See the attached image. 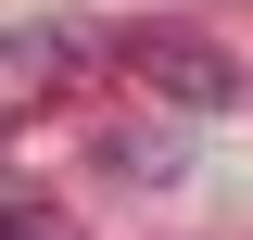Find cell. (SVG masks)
Here are the masks:
<instances>
[{"instance_id": "obj_1", "label": "cell", "mask_w": 253, "mask_h": 240, "mask_svg": "<svg viewBox=\"0 0 253 240\" xmlns=\"http://www.w3.org/2000/svg\"><path fill=\"white\" fill-rule=\"evenodd\" d=\"M126 63H139L152 89H177V101H228V89H241V63H228L215 38H190V26H139Z\"/></svg>"}, {"instance_id": "obj_2", "label": "cell", "mask_w": 253, "mask_h": 240, "mask_svg": "<svg viewBox=\"0 0 253 240\" xmlns=\"http://www.w3.org/2000/svg\"><path fill=\"white\" fill-rule=\"evenodd\" d=\"M0 240H76L63 215H0Z\"/></svg>"}]
</instances>
